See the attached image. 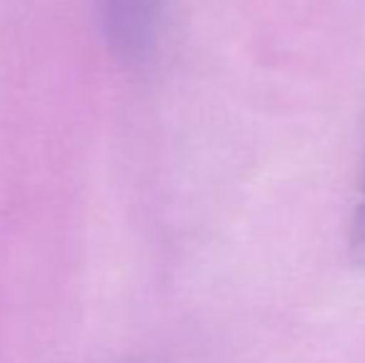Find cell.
Masks as SVG:
<instances>
[{
	"mask_svg": "<svg viewBox=\"0 0 365 363\" xmlns=\"http://www.w3.org/2000/svg\"><path fill=\"white\" fill-rule=\"evenodd\" d=\"M112 48L127 60H142L157 45L167 0H97Z\"/></svg>",
	"mask_w": 365,
	"mask_h": 363,
	"instance_id": "obj_1",
	"label": "cell"
},
{
	"mask_svg": "<svg viewBox=\"0 0 365 363\" xmlns=\"http://www.w3.org/2000/svg\"><path fill=\"white\" fill-rule=\"evenodd\" d=\"M353 254L356 259L365 262V184H363V194H361V204H358L356 212V222H353Z\"/></svg>",
	"mask_w": 365,
	"mask_h": 363,
	"instance_id": "obj_2",
	"label": "cell"
}]
</instances>
